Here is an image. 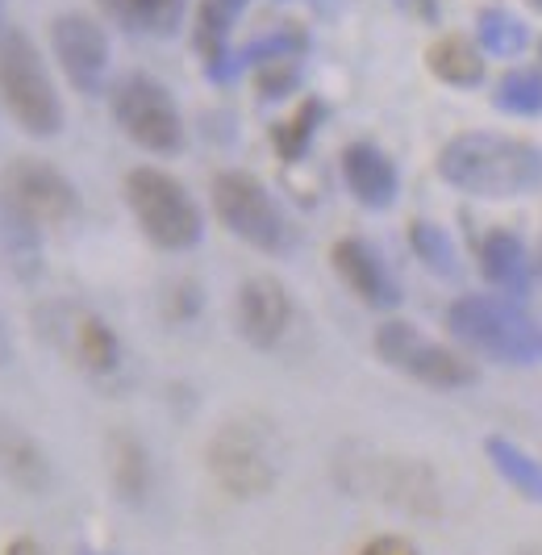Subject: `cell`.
I'll list each match as a JSON object with an SVG mask.
<instances>
[{
    "label": "cell",
    "mask_w": 542,
    "mask_h": 555,
    "mask_svg": "<svg viewBox=\"0 0 542 555\" xmlns=\"http://www.w3.org/2000/svg\"><path fill=\"white\" fill-rule=\"evenodd\" d=\"M438 176L451 189L488 201L534 193L542 184V146L509 134L467 130L438 151Z\"/></svg>",
    "instance_id": "cell-1"
},
{
    "label": "cell",
    "mask_w": 542,
    "mask_h": 555,
    "mask_svg": "<svg viewBox=\"0 0 542 555\" xmlns=\"http://www.w3.org/2000/svg\"><path fill=\"white\" fill-rule=\"evenodd\" d=\"M0 101L29 139H54L67 121L47 59L22 26L0 29Z\"/></svg>",
    "instance_id": "cell-2"
},
{
    "label": "cell",
    "mask_w": 542,
    "mask_h": 555,
    "mask_svg": "<svg viewBox=\"0 0 542 555\" xmlns=\"http://www.w3.org/2000/svg\"><path fill=\"white\" fill-rule=\"evenodd\" d=\"M126 205L138 230L159 250H192L205 238V214L196 196L163 167H134L126 176Z\"/></svg>",
    "instance_id": "cell-3"
},
{
    "label": "cell",
    "mask_w": 542,
    "mask_h": 555,
    "mask_svg": "<svg viewBox=\"0 0 542 555\" xmlns=\"http://www.w3.org/2000/svg\"><path fill=\"white\" fill-rule=\"evenodd\" d=\"M214 214L234 238H243L246 247L268 250V255H284L293 247V225L284 218L280 201L271 189L250 176V171H217L214 176Z\"/></svg>",
    "instance_id": "cell-4"
},
{
    "label": "cell",
    "mask_w": 542,
    "mask_h": 555,
    "mask_svg": "<svg viewBox=\"0 0 542 555\" xmlns=\"http://www.w3.org/2000/svg\"><path fill=\"white\" fill-rule=\"evenodd\" d=\"M113 121L126 139L151 155H180L184 151V113L176 96L146 72H130L108 92Z\"/></svg>",
    "instance_id": "cell-5"
},
{
    "label": "cell",
    "mask_w": 542,
    "mask_h": 555,
    "mask_svg": "<svg viewBox=\"0 0 542 555\" xmlns=\"http://www.w3.org/2000/svg\"><path fill=\"white\" fill-rule=\"evenodd\" d=\"M447 326L463 347L501 363H530L542 351L539 326L496 297H460L447 309Z\"/></svg>",
    "instance_id": "cell-6"
},
{
    "label": "cell",
    "mask_w": 542,
    "mask_h": 555,
    "mask_svg": "<svg viewBox=\"0 0 542 555\" xmlns=\"http://www.w3.org/2000/svg\"><path fill=\"white\" fill-rule=\"evenodd\" d=\"M209 473L217 485L234 498H259L268 493L280 476V447L268 426L255 417H234L225 422L209 443Z\"/></svg>",
    "instance_id": "cell-7"
},
{
    "label": "cell",
    "mask_w": 542,
    "mask_h": 555,
    "mask_svg": "<svg viewBox=\"0 0 542 555\" xmlns=\"http://www.w3.org/2000/svg\"><path fill=\"white\" fill-rule=\"evenodd\" d=\"M376 356L388 363V367L405 372L409 380L430 385V389H467V385L480 380V367L467 360V356L426 338V334L417 331L413 322H405V318L379 322Z\"/></svg>",
    "instance_id": "cell-8"
},
{
    "label": "cell",
    "mask_w": 542,
    "mask_h": 555,
    "mask_svg": "<svg viewBox=\"0 0 542 555\" xmlns=\"http://www.w3.org/2000/svg\"><path fill=\"white\" fill-rule=\"evenodd\" d=\"M0 201L34 225H67L80 218V189L47 159H13L0 171Z\"/></svg>",
    "instance_id": "cell-9"
},
{
    "label": "cell",
    "mask_w": 542,
    "mask_h": 555,
    "mask_svg": "<svg viewBox=\"0 0 542 555\" xmlns=\"http://www.w3.org/2000/svg\"><path fill=\"white\" fill-rule=\"evenodd\" d=\"M42 334H51L54 347L92 380H105L121 367V338L96 309L54 301L51 309H42Z\"/></svg>",
    "instance_id": "cell-10"
},
{
    "label": "cell",
    "mask_w": 542,
    "mask_h": 555,
    "mask_svg": "<svg viewBox=\"0 0 542 555\" xmlns=\"http://www.w3.org/2000/svg\"><path fill=\"white\" fill-rule=\"evenodd\" d=\"M51 51L76 92H83V96L105 92L108 34L101 22H92L88 13H59L51 22Z\"/></svg>",
    "instance_id": "cell-11"
},
{
    "label": "cell",
    "mask_w": 542,
    "mask_h": 555,
    "mask_svg": "<svg viewBox=\"0 0 542 555\" xmlns=\"http://www.w3.org/2000/svg\"><path fill=\"white\" fill-rule=\"evenodd\" d=\"M234 318H238V334H243L250 347L275 351L288 338L293 322H297V306H293L288 288L275 276H250L238 288Z\"/></svg>",
    "instance_id": "cell-12"
},
{
    "label": "cell",
    "mask_w": 542,
    "mask_h": 555,
    "mask_svg": "<svg viewBox=\"0 0 542 555\" xmlns=\"http://www.w3.org/2000/svg\"><path fill=\"white\" fill-rule=\"evenodd\" d=\"M330 263L338 280L351 288L363 306L372 309H397L401 306V288H397V276L388 272V263L379 259V250L367 243V238H338L330 247Z\"/></svg>",
    "instance_id": "cell-13"
},
{
    "label": "cell",
    "mask_w": 542,
    "mask_h": 555,
    "mask_svg": "<svg viewBox=\"0 0 542 555\" xmlns=\"http://www.w3.org/2000/svg\"><path fill=\"white\" fill-rule=\"evenodd\" d=\"M250 0H201L196 4V22H192V42L196 55L205 63V76L214 83L234 80V51H230V29L243 17Z\"/></svg>",
    "instance_id": "cell-14"
},
{
    "label": "cell",
    "mask_w": 542,
    "mask_h": 555,
    "mask_svg": "<svg viewBox=\"0 0 542 555\" xmlns=\"http://www.w3.org/2000/svg\"><path fill=\"white\" fill-rule=\"evenodd\" d=\"M343 180L363 209H388L401 193V171L376 142H351L343 151Z\"/></svg>",
    "instance_id": "cell-15"
},
{
    "label": "cell",
    "mask_w": 542,
    "mask_h": 555,
    "mask_svg": "<svg viewBox=\"0 0 542 555\" xmlns=\"http://www.w3.org/2000/svg\"><path fill=\"white\" fill-rule=\"evenodd\" d=\"M0 259H4V268L13 276L26 280V284L42 276V225L22 218L4 201H0Z\"/></svg>",
    "instance_id": "cell-16"
},
{
    "label": "cell",
    "mask_w": 542,
    "mask_h": 555,
    "mask_svg": "<svg viewBox=\"0 0 542 555\" xmlns=\"http://www.w3.org/2000/svg\"><path fill=\"white\" fill-rule=\"evenodd\" d=\"M480 272L492 288H505V293H530V259L521 238L509 230H488L485 243H480Z\"/></svg>",
    "instance_id": "cell-17"
},
{
    "label": "cell",
    "mask_w": 542,
    "mask_h": 555,
    "mask_svg": "<svg viewBox=\"0 0 542 555\" xmlns=\"http://www.w3.org/2000/svg\"><path fill=\"white\" fill-rule=\"evenodd\" d=\"M0 476L26 493H42L51 480V464H47L42 447L34 443L26 430H17L13 422H0Z\"/></svg>",
    "instance_id": "cell-18"
},
{
    "label": "cell",
    "mask_w": 542,
    "mask_h": 555,
    "mask_svg": "<svg viewBox=\"0 0 542 555\" xmlns=\"http://www.w3.org/2000/svg\"><path fill=\"white\" fill-rule=\"evenodd\" d=\"M426 67L434 72V80L451 83V88H480L488 76L485 51L472 38H463V34L438 38L426 51Z\"/></svg>",
    "instance_id": "cell-19"
},
{
    "label": "cell",
    "mask_w": 542,
    "mask_h": 555,
    "mask_svg": "<svg viewBox=\"0 0 542 555\" xmlns=\"http://www.w3.org/2000/svg\"><path fill=\"white\" fill-rule=\"evenodd\" d=\"M96 9L117 26L151 34V38H171L184 22L189 0H96Z\"/></svg>",
    "instance_id": "cell-20"
},
{
    "label": "cell",
    "mask_w": 542,
    "mask_h": 555,
    "mask_svg": "<svg viewBox=\"0 0 542 555\" xmlns=\"http://www.w3.org/2000/svg\"><path fill=\"white\" fill-rule=\"evenodd\" d=\"M108 476H113V489L126 501H142L151 489V460H146V447L138 443L134 435H117L108 447Z\"/></svg>",
    "instance_id": "cell-21"
},
{
    "label": "cell",
    "mask_w": 542,
    "mask_h": 555,
    "mask_svg": "<svg viewBox=\"0 0 542 555\" xmlns=\"http://www.w3.org/2000/svg\"><path fill=\"white\" fill-rule=\"evenodd\" d=\"M309 51V34L300 26H275L259 38H250L243 51H234V76H243L246 67H263L271 59H305Z\"/></svg>",
    "instance_id": "cell-22"
},
{
    "label": "cell",
    "mask_w": 542,
    "mask_h": 555,
    "mask_svg": "<svg viewBox=\"0 0 542 555\" xmlns=\"http://www.w3.org/2000/svg\"><path fill=\"white\" fill-rule=\"evenodd\" d=\"M322 121H325V105L318 101V96H309V101H305L288 121L271 126V146H275V155H280V159H288V164L305 159V151L313 146L318 130H322Z\"/></svg>",
    "instance_id": "cell-23"
},
{
    "label": "cell",
    "mask_w": 542,
    "mask_h": 555,
    "mask_svg": "<svg viewBox=\"0 0 542 555\" xmlns=\"http://www.w3.org/2000/svg\"><path fill=\"white\" fill-rule=\"evenodd\" d=\"M476 47L485 51V55H496V59H509V55H521L526 51V22H517L509 9H480V17H476Z\"/></svg>",
    "instance_id": "cell-24"
},
{
    "label": "cell",
    "mask_w": 542,
    "mask_h": 555,
    "mask_svg": "<svg viewBox=\"0 0 542 555\" xmlns=\"http://www.w3.org/2000/svg\"><path fill=\"white\" fill-rule=\"evenodd\" d=\"M409 247H413V255L430 268L434 276H460V255H455V243H451V234L442 225L417 218V222L409 225Z\"/></svg>",
    "instance_id": "cell-25"
},
{
    "label": "cell",
    "mask_w": 542,
    "mask_h": 555,
    "mask_svg": "<svg viewBox=\"0 0 542 555\" xmlns=\"http://www.w3.org/2000/svg\"><path fill=\"white\" fill-rule=\"evenodd\" d=\"M492 101L501 113H514V117H539L542 113V72H526L517 67L509 76H501L492 88Z\"/></svg>",
    "instance_id": "cell-26"
},
{
    "label": "cell",
    "mask_w": 542,
    "mask_h": 555,
    "mask_svg": "<svg viewBox=\"0 0 542 555\" xmlns=\"http://www.w3.org/2000/svg\"><path fill=\"white\" fill-rule=\"evenodd\" d=\"M300 80V59H271L263 67H255V88H259V101H280L288 96Z\"/></svg>",
    "instance_id": "cell-27"
},
{
    "label": "cell",
    "mask_w": 542,
    "mask_h": 555,
    "mask_svg": "<svg viewBox=\"0 0 542 555\" xmlns=\"http://www.w3.org/2000/svg\"><path fill=\"white\" fill-rule=\"evenodd\" d=\"M488 455H492V460H496V464H501L509 476H517L521 493L530 489V493H539V498H542V473L534 468V464H521V460H514V455H517L514 447L501 443V439H492V443H488Z\"/></svg>",
    "instance_id": "cell-28"
},
{
    "label": "cell",
    "mask_w": 542,
    "mask_h": 555,
    "mask_svg": "<svg viewBox=\"0 0 542 555\" xmlns=\"http://www.w3.org/2000/svg\"><path fill=\"white\" fill-rule=\"evenodd\" d=\"M359 555H417V547L409 543L405 534H376L372 543H363Z\"/></svg>",
    "instance_id": "cell-29"
},
{
    "label": "cell",
    "mask_w": 542,
    "mask_h": 555,
    "mask_svg": "<svg viewBox=\"0 0 542 555\" xmlns=\"http://www.w3.org/2000/svg\"><path fill=\"white\" fill-rule=\"evenodd\" d=\"M397 4L405 9L413 22H426V26L438 22V0H397Z\"/></svg>",
    "instance_id": "cell-30"
},
{
    "label": "cell",
    "mask_w": 542,
    "mask_h": 555,
    "mask_svg": "<svg viewBox=\"0 0 542 555\" xmlns=\"http://www.w3.org/2000/svg\"><path fill=\"white\" fill-rule=\"evenodd\" d=\"M4 555H47V547H42L38 539H29V534H22V539H13V543L4 547Z\"/></svg>",
    "instance_id": "cell-31"
},
{
    "label": "cell",
    "mask_w": 542,
    "mask_h": 555,
    "mask_svg": "<svg viewBox=\"0 0 542 555\" xmlns=\"http://www.w3.org/2000/svg\"><path fill=\"white\" fill-rule=\"evenodd\" d=\"M9 360V334H4V322H0V363Z\"/></svg>",
    "instance_id": "cell-32"
},
{
    "label": "cell",
    "mask_w": 542,
    "mask_h": 555,
    "mask_svg": "<svg viewBox=\"0 0 542 555\" xmlns=\"http://www.w3.org/2000/svg\"><path fill=\"white\" fill-rule=\"evenodd\" d=\"M0 29H4V0H0Z\"/></svg>",
    "instance_id": "cell-33"
},
{
    "label": "cell",
    "mask_w": 542,
    "mask_h": 555,
    "mask_svg": "<svg viewBox=\"0 0 542 555\" xmlns=\"http://www.w3.org/2000/svg\"><path fill=\"white\" fill-rule=\"evenodd\" d=\"M530 4H534V9H539V13H542V0H530Z\"/></svg>",
    "instance_id": "cell-34"
},
{
    "label": "cell",
    "mask_w": 542,
    "mask_h": 555,
    "mask_svg": "<svg viewBox=\"0 0 542 555\" xmlns=\"http://www.w3.org/2000/svg\"><path fill=\"white\" fill-rule=\"evenodd\" d=\"M80 555H101V552H80Z\"/></svg>",
    "instance_id": "cell-35"
},
{
    "label": "cell",
    "mask_w": 542,
    "mask_h": 555,
    "mask_svg": "<svg viewBox=\"0 0 542 555\" xmlns=\"http://www.w3.org/2000/svg\"><path fill=\"white\" fill-rule=\"evenodd\" d=\"M521 555H542V552H521Z\"/></svg>",
    "instance_id": "cell-36"
},
{
    "label": "cell",
    "mask_w": 542,
    "mask_h": 555,
    "mask_svg": "<svg viewBox=\"0 0 542 555\" xmlns=\"http://www.w3.org/2000/svg\"><path fill=\"white\" fill-rule=\"evenodd\" d=\"M539 51H542V42H539Z\"/></svg>",
    "instance_id": "cell-37"
}]
</instances>
